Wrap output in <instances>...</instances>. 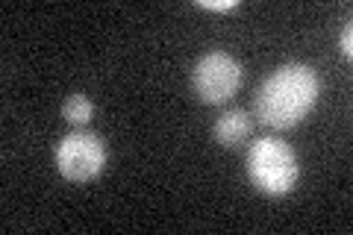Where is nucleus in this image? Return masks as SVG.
<instances>
[{
  "mask_svg": "<svg viewBox=\"0 0 353 235\" xmlns=\"http://www.w3.org/2000/svg\"><path fill=\"white\" fill-rule=\"evenodd\" d=\"M57 167L65 180L88 183L106 167V144L88 130H74L57 144Z\"/></svg>",
  "mask_w": 353,
  "mask_h": 235,
  "instance_id": "7ed1b4c3",
  "label": "nucleus"
},
{
  "mask_svg": "<svg viewBox=\"0 0 353 235\" xmlns=\"http://www.w3.org/2000/svg\"><path fill=\"white\" fill-rule=\"evenodd\" d=\"M253 130V121L245 109H230L224 112L218 121H215V141L224 144V147H236V144H241Z\"/></svg>",
  "mask_w": 353,
  "mask_h": 235,
  "instance_id": "39448f33",
  "label": "nucleus"
},
{
  "mask_svg": "<svg viewBox=\"0 0 353 235\" xmlns=\"http://www.w3.org/2000/svg\"><path fill=\"white\" fill-rule=\"evenodd\" d=\"M321 97V76L303 62H285L262 83L256 115L271 130H292L315 109Z\"/></svg>",
  "mask_w": 353,
  "mask_h": 235,
  "instance_id": "f257e3e1",
  "label": "nucleus"
},
{
  "mask_svg": "<svg viewBox=\"0 0 353 235\" xmlns=\"http://www.w3.org/2000/svg\"><path fill=\"white\" fill-rule=\"evenodd\" d=\"M197 6H201V9H212V12H230V9H236L239 3H236V0H197Z\"/></svg>",
  "mask_w": 353,
  "mask_h": 235,
  "instance_id": "0eeeda50",
  "label": "nucleus"
},
{
  "mask_svg": "<svg viewBox=\"0 0 353 235\" xmlns=\"http://www.w3.org/2000/svg\"><path fill=\"white\" fill-rule=\"evenodd\" d=\"M339 48H341V53H345L347 59L353 56V27H350V24L345 27V32H341V39H339Z\"/></svg>",
  "mask_w": 353,
  "mask_h": 235,
  "instance_id": "6e6552de",
  "label": "nucleus"
},
{
  "mask_svg": "<svg viewBox=\"0 0 353 235\" xmlns=\"http://www.w3.org/2000/svg\"><path fill=\"white\" fill-rule=\"evenodd\" d=\"M248 176L253 188L262 194L283 197L297 185L301 167H297V156L285 141L280 139H259L253 141L248 150Z\"/></svg>",
  "mask_w": 353,
  "mask_h": 235,
  "instance_id": "f03ea898",
  "label": "nucleus"
},
{
  "mask_svg": "<svg viewBox=\"0 0 353 235\" xmlns=\"http://www.w3.org/2000/svg\"><path fill=\"white\" fill-rule=\"evenodd\" d=\"M92 112H94V106H92V100H88L85 94H71L68 100H65V106H62L65 121L74 124V127H85L88 121H92Z\"/></svg>",
  "mask_w": 353,
  "mask_h": 235,
  "instance_id": "423d86ee",
  "label": "nucleus"
},
{
  "mask_svg": "<svg viewBox=\"0 0 353 235\" xmlns=\"http://www.w3.org/2000/svg\"><path fill=\"white\" fill-rule=\"evenodd\" d=\"M192 85H194V94L203 100V103H224L230 100L239 85H241V65L233 59L230 53H206L201 62L194 65L192 71Z\"/></svg>",
  "mask_w": 353,
  "mask_h": 235,
  "instance_id": "20e7f679",
  "label": "nucleus"
}]
</instances>
